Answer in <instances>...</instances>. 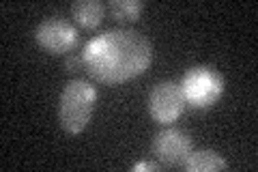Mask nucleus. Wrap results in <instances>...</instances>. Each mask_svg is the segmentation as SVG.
<instances>
[{
    "label": "nucleus",
    "mask_w": 258,
    "mask_h": 172,
    "mask_svg": "<svg viewBox=\"0 0 258 172\" xmlns=\"http://www.w3.org/2000/svg\"><path fill=\"white\" fill-rule=\"evenodd\" d=\"M226 166H228L226 159L217 151H211V149L191 151L183 163V168L187 172H217V170H224Z\"/></svg>",
    "instance_id": "nucleus-7"
},
{
    "label": "nucleus",
    "mask_w": 258,
    "mask_h": 172,
    "mask_svg": "<svg viewBox=\"0 0 258 172\" xmlns=\"http://www.w3.org/2000/svg\"><path fill=\"white\" fill-rule=\"evenodd\" d=\"M97 101V88L86 80H71L60 93L58 121L64 132L80 134L91 121V114Z\"/></svg>",
    "instance_id": "nucleus-2"
},
{
    "label": "nucleus",
    "mask_w": 258,
    "mask_h": 172,
    "mask_svg": "<svg viewBox=\"0 0 258 172\" xmlns=\"http://www.w3.org/2000/svg\"><path fill=\"white\" fill-rule=\"evenodd\" d=\"M161 168V163H155V161H138V163H134V172H140V170H159Z\"/></svg>",
    "instance_id": "nucleus-11"
},
{
    "label": "nucleus",
    "mask_w": 258,
    "mask_h": 172,
    "mask_svg": "<svg viewBox=\"0 0 258 172\" xmlns=\"http://www.w3.org/2000/svg\"><path fill=\"white\" fill-rule=\"evenodd\" d=\"M181 91L185 97V103L194 105V108H209L222 97L224 78L217 69L198 65V67L185 71L181 80Z\"/></svg>",
    "instance_id": "nucleus-3"
},
{
    "label": "nucleus",
    "mask_w": 258,
    "mask_h": 172,
    "mask_svg": "<svg viewBox=\"0 0 258 172\" xmlns=\"http://www.w3.org/2000/svg\"><path fill=\"white\" fill-rule=\"evenodd\" d=\"M153 151L161 166H183L187 155L194 151L191 138L179 127H168L153 140Z\"/></svg>",
    "instance_id": "nucleus-6"
},
{
    "label": "nucleus",
    "mask_w": 258,
    "mask_h": 172,
    "mask_svg": "<svg viewBox=\"0 0 258 172\" xmlns=\"http://www.w3.org/2000/svg\"><path fill=\"white\" fill-rule=\"evenodd\" d=\"M151 41L132 28L103 30L88 41L82 54L88 76L103 84H120L140 76L151 65Z\"/></svg>",
    "instance_id": "nucleus-1"
},
{
    "label": "nucleus",
    "mask_w": 258,
    "mask_h": 172,
    "mask_svg": "<svg viewBox=\"0 0 258 172\" xmlns=\"http://www.w3.org/2000/svg\"><path fill=\"white\" fill-rule=\"evenodd\" d=\"M37 41L45 52L50 54H69L78 45L80 35L78 28L64 18H47L37 26Z\"/></svg>",
    "instance_id": "nucleus-5"
},
{
    "label": "nucleus",
    "mask_w": 258,
    "mask_h": 172,
    "mask_svg": "<svg viewBox=\"0 0 258 172\" xmlns=\"http://www.w3.org/2000/svg\"><path fill=\"white\" fill-rule=\"evenodd\" d=\"M185 110V97L181 91V84L172 80L157 82L149 95V112L161 125H168L181 117Z\"/></svg>",
    "instance_id": "nucleus-4"
},
{
    "label": "nucleus",
    "mask_w": 258,
    "mask_h": 172,
    "mask_svg": "<svg viewBox=\"0 0 258 172\" xmlns=\"http://www.w3.org/2000/svg\"><path fill=\"white\" fill-rule=\"evenodd\" d=\"M64 65H67V71H78L84 65V61H82V56H78V54H67Z\"/></svg>",
    "instance_id": "nucleus-10"
},
{
    "label": "nucleus",
    "mask_w": 258,
    "mask_h": 172,
    "mask_svg": "<svg viewBox=\"0 0 258 172\" xmlns=\"http://www.w3.org/2000/svg\"><path fill=\"white\" fill-rule=\"evenodd\" d=\"M71 13L78 24H82L84 28H95L99 26L106 13V5L101 0H76L71 5Z\"/></svg>",
    "instance_id": "nucleus-8"
},
{
    "label": "nucleus",
    "mask_w": 258,
    "mask_h": 172,
    "mask_svg": "<svg viewBox=\"0 0 258 172\" xmlns=\"http://www.w3.org/2000/svg\"><path fill=\"white\" fill-rule=\"evenodd\" d=\"M108 9L116 22H136L144 9V3L140 0H110Z\"/></svg>",
    "instance_id": "nucleus-9"
}]
</instances>
